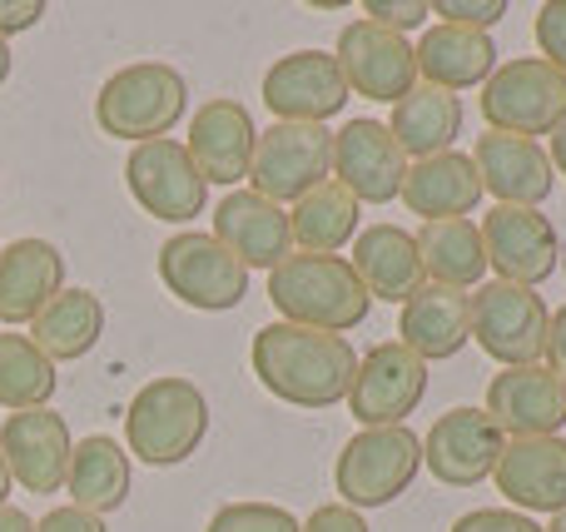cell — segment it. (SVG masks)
<instances>
[{"label": "cell", "mask_w": 566, "mask_h": 532, "mask_svg": "<svg viewBox=\"0 0 566 532\" xmlns=\"http://www.w3.org/2000/svg\"><path fill=\"white\" fill-rule=\"evenodd\" d=\"M492 478L512 513H566V438H507Z\"/></svg>", "instance_id": "cell-19"}, {"label": "cell", "mask_w": 566, "mask_h": 532, "mask_svg": "<svg viewBox=\"0 0 566 532\" xmlns=\"http://www.w3.org/2000/svg\"><path fill=\"white\" fill-rule=\"evenodd\" d=\"M333 179L358 205H388V199L402 195L408 155L388 135V125H378V119H348L333 135Z\"/></svg>", "instance_id": "cell-17"}, {"label": "cell", "mask_w": 566, "mask_h": 532, "mask_svg": "<svg viewBox=\"0 0 566 532\" xmlns=\"http://www.w3.org/2000/svg\"><path fill=\"white\" fill-rule=\"evenodd\" d=\"M209 438V398L195 378H149L125 414V444L139 463L179 468Z\"/></svg>", "instance_id": "cell-3"}, {"label": "cell", "mask_w": 566, "mask_h": 532, "mask_svg": "<svg viewBox=\"0 0 566 532\" xmlns=\"http://www.w3.org/2000/svg\"><path fill=\"white\" fill-rule=\"evenodd\" d=\"M254 378L293 408H338L348 404L353 374H358V354L343 334H323V328L298 324H264L249 348Z\"/></svg>", "instance_id": "cell-1"}, {"label": "cell", "mask_w": 566, "mask_h": 532, "mask_svg": "<svg viewBox=\"0 0 566 532\" xmlns=\"http://www.w3.org/2000/svg\"><path fill=\"white\" fill-rule=\"evenodd\" d=\"M264 105L283 125H328L353 100L333 50H293L264 70Z\"/></svg>", "instance_id": "cell-12"}, {"label": "cell", "mask_w": 566, "mask_h": 532, "mask_svg": "<svg viewBox=\"0 0 566 532\" xmlns=\"http://www.w3.org/2000/svg\"><path fill=\"white\" fill-rule=\"evenodd\" d=\"M547 368L566 384V304L552 314V324H547Z\"/></svg>", "instance_id": "cell-42"}, {"label": "cell", "mask_w": 566, "mask_h": 532, "mask_svg": "<svg viewBox=\"0 0 566 532\" xmlns=\"http://www.w3.org/2000/svg\"><path fill=\"white\" fill-rule=\"evenodd\" d=\"M214 239L239 259L244 269H274L293 254L289 209L254 189H229L214 209Z\"/></svg>", "instance_id": "cell-20"}, {"label": "cell", "mask_w": 566, "mask_h": 532, "mask_svg": "<svg viewBox=\"0 0 566 532\" xmlns=\"http://www.w3.org/2000/svg\"><path fill=\"white\" fill-rule=\"evenodd\" d=\"M303 532H368V523H363V513H353L343 503H323L303 518Z\"/></svg>", "instance_id": "cell-39"}, {"label": "cell", "mask_w": 566, "mask_h": 532, "mask_svg": "<svg viewBox=\"0 0 566 532\" xmlns=\"http://www.w3.org/2000/svg\"><path fill=\"white\" fill-rule=\"evenodd\" d=\"M269 304L283 314V324L323 328V334H348L373 314V299L348 259L298 254V249L269 274Z\"/></svg>", "instance_id": "cell-2"}, {"label": "cell", "mask_w": 566, "mask_h": 532, "mask_svg": "<svg viewBox=\"0 0 566 532\" xmlns=\"http://www.w3.org/2000/svg\"><path fill=\"white\" fill-rule=\"evenodd\" d=\"M35 532H109V528H105V518L85 513V508H55V513L40 518Z\"/></svg>", "instance_id": "cell-40"}, {"label": "cell", "mask_w": 566, "mask_h": 532, "mask_svg": "<svg viewBox=\"0 0 566 532\" xmlns=\"http://www.w3.org/2000/svg\"><path fill=\"white\" fill-rule=\"evenodd\" d=\"M0 453H6L10 483H20V493L50 498L65 488L70 473V428L55 408H30V414H10L0 428Z\"/></svg>", "instance_id": "cell-16"}, {"label": "cell", "mask_w": 566, "mask_h": 532, "mask_svg": "<svg viewBox=\"0 0 566 532\" xmlns=\"http://www.w3.org/2000/svg\"><path fill=\"white\" fill-rule=\"evenodd\" d=\"M40 15H45V6H40V0H0V40L20 35V30H30V25H40Z\"/></svg>", "instance_id": "cell-41"}, {"label": "cell", "mask_w": 566, "mask_h": 532, "mask_svg": "<svg viewBox=\"0 0 566 532\" xmlns=\"http://www.w3.org/2000/svg\"><path fill=\"white\" fill-rule=\"evenodd\" d=\"M482 249H488V264L497 269V279L522 289H537L557 274V229L547 215L537 209H517V205H492V215L482 219Z\"/></svg>", "instance_id": "cell-15"}, {"label": "cell", "mask_w": 566, "mask_h": 532, "mask_svg": "<svg viewBox=\"0 0 566 532\" xmlns=\"http://www.w3.org/2000/svg\"><path fill=\"white\" fill-rule=\"evenodd\" d=\"M65 289V254L50 239H15L0 249V324H30Z\"/></svg>", "instance_id": "cell-25"}, {"label": "cell", "mask_w": 566, "mask_h": 532, "mask_svg": "<svg viewBox=\"0 0 566 532\" xmlns=\"http://www.w3.org/2000/svg\"><path fill=\"white\" fill-rule=\"evenodd\" d=\"M418 60V80L422 85H438L448 95L458 90H478L488 85V75L497 70V45H492L488 30H462V25H428L412 45Z\"/></svg>", "instance_id": "cell-24"}, {"label": "cell", "mask_w": 566, "mask_h": 532, "mask_svg": "<svg viewBox=\"0 0 566 532\" xmlns=\"http://www.w3.org/2000/svg\"><path fill=\"white\" fill-rule=\"evenodd\" d=\"M547 159H552V169H557V175H566V119L557 129H552V149H547Z\"/></svg>", "instance_id": "cell-43"}, {"label": "cell", "mask_w": 566, "mask_h": 532, "mask_svg": "<svg viewBox=\"0 0 566 532\" xmlns=\"http://www.w3.org/2000/svg\"><path fill=\"white\" fill-rule=\"evenodd\" d=\"M388 135L398 139V149L418 165V159L432 155H448L452 139L462 135V95H448L438 85H412L408 95L392 105L388 119Z\"/></svg>", "instance_id": "cell-29"}, {"label": "cell", "mask_w": 566, "mask_h": 532, "mask_svg": "<svg viewBox=\"0 0 566 532\" xmlns=\"http://www.w3.org/2000/svg\"><path fill=\"white\" fill-rule=\"evenodd\" d=\"M60 388V368L30 344V334H0V408L30 414L50 408Z\"/></svg>", "instance_id": "cell-33"}, {"label": "cell", "mask_w": 566, "mask_h": 532, "mask_svg": "<svg viewBox=\"0 0 566 532\" xmlns=\"http://www.w3.org/2000/svg\"><path fill=\"white\" fill-rule=\"evenodd\" d=\"M472 165L482 175V189H488L497 205H517V209H537L542 199L557 185V169H552L542 139H522V135H478V149H472Z\"/></svg>", "instance_id": "cell-22"}, {"label": "cell", "mask_w": 566, "mask_h": 532, "mask_svg": "<svg viewBox=\"0 0 566 532\" xmlns=\"http://www.w3.org/2000/svg\"><path fill=\"white\" fill-rule=\"evenodd\" d=\"M333 179V129L328 125H283L274 119L259 129L254 165H249V189L274 205H298L318 185Z\"/></svg>", "instance_id": "cell-9"}, {"label": "cell", "mask_w": 566, "mask_h": 532, "mask_svg": "<svg viewBox=\"0 0 566 532\" xmlns=\"http://www.w3.org/2000/svg\"><path fill=\"white\" fill-rule=\"evenodd\" d=\"M482 414L497 424L502 438H557L566 424V384L547 364L502 368L488 384Z\"/></svg>", "instance_id": "cell-18"}, {"label": "cell", "mask_w": 566, "mask_h": 532, "mask_svg": "<svg viewBox=\"0 0 566 532\" xmlns=\"http://www.w3.org/2000/svg\"><path fill=\"white\" fill-rule=\"evenodd\" d=\"M422 398H428V364L392 338V344H373L358 358L348 414L363 428H398L408 414H418Z\"/></svg>", "instance_id": "cell-11"}, {"label": "cell", "mask_w": 566, "mask_h": 532, "mask_svg": "<svg viewBox=\"0 0 566 532\" xmlns=\"http://www.w3.org/2000/svg\"><path fill=\"white\" fill-rule=\"evenodd\" d=\"M358 215H363L358 199L338 179H328V185H318L289 209L293 249L298 254H338L348 239H358Z\"/></svg>", "instance_id": "cell-32"}, {"label": "cell", "mask_w": 566, "mask_h": 532, "mask_svg": "<svg viewBox=\"0 0 566 532\" xmlns=\"http://www.w3.org/2000/svg\"><path fill=\"white\" fill-rule=\"evenodd\" d=\"M159 284L199 314H224L249 299V269L214 234L185 229L159 244Z\"/></svg>", "instance_id": "cell-8"}, {"label": "cell", "mask_w": 566, "mask_h": 532, "mask_svg": "<svg viewBox=\"0 0 566 532\" xmlns=\"http://www.w3.org/2000/svg\"><path fill=\"white\" fill-rule=\"evenodd\" d=\"M105 334V304L90 289H60L35 319H30V344L50 358V364H75Z\"/></svg>", "instance_id": "cell-30"}, {"label": "cell", "mask_w": 566, "mask_h": 532, "mask_svg": "<svg viewBox=\"0 0 566 532\" xmlns=\"http://www.w3.org/2000/svg\"><path fill=\"white\" fill-rule=\"evenodd\" d=\"M532 35H537V50L552 70L566 75V0H547L537 6V20H532Z\"/></svg>", "instance_id": "cell-35"}, {"label": "cell", "mask_w": 566, "mask_h": 532, "mask_svg": "<svg viewBox=\"0 0 566 532\" xmlns=\"http://www.w3.org/2000/svg\"><path fill=\"white\" fill-rule=\"evenodd\" d=\"M547 304L537 289L488 279L478 294H468V328L482 344V354L497 358L502 368H527L547 358Z\"/></svg>", "instance_id": "cell-6"}, {"label": "cell", "mask_w": 566, "mask_h": 532, "mask_svg": "<svg viewBox=\"0 0 566 532\" xmlns=\"http://www.w3.org/2000/svg\"><path fill=\"white\" fill-rule=\"evenodd\" d=\"M205 532H303V523L279 503H224Z\"/></svg>", "instance_id": "cell-34"}, {"label": "cell", "mask_w": 566, "mask_h": 532, "mask_svg": "<svg viewBox=\"0 0 566 532\" xmlns=\"http://www.w3.org/2000/svg\"><path fill=\"white\" fill-rule=\"evenodd\" d=\"M448 532H547V528L527 513H512V508H472Z\"/></svg>", "instance_id": "cell-38"}, {"label": "cell", "mask_w": 566, "mask_h": 532, "mask_svg": "<svg viewBox=\"0 0 566 532\" xmlns=\"http://www.w3.org/2000/svg\"><path fill=\"white\" fill-rule=\"evenodd\" d=\"M125 189L145 215L165 219V225H189L209 205L205 175L195 169V159H189V149L179 139H149V145L129 149Z\"/></svg>", "instance_id": "cell-10"}, {"label": "cell", "mask_w": 566, "mask_h": 532, "mask_svg": "<svg viewBox=\"0 0 566 532\" xmlns=\"http://www.w3.org/2000/svg\"><path fill=\"white\" fill-rule=\"evenodd\" d=\"M0 532H35V523H30L25 513H20V508H0Z\"/></svg>", "instance_id": "cell-44"}, {"label": "cell", "mask_w": 566, "mask_h": 532, "mask_svg": "<svg viewBox=\"0 0 566 532\" xmlns=\"http://www.w3.org/2000/svg\"><path fill=\"white\" fill-rule=\"evenodd\" d=\"M428 15H432L428 0H363V20L392 30V35H408V30H418Z\"/></svg>", "instance_id": "cell-36"}, {"label": "cell", "mask_w": 566, "mask_h": 532, "mask_svg": "<svg viewBox=\"0 0 566 532\" xmlns=\"http://www.w3.org/2000/svg\"><path fill=\"white\" fill-rule=\"evenodd\" d=\"M482 119L497 135L542 139L566 119V75L542 55L502 60L482 85Z\"/></svg>", "instance_id": "cell-7"}, {"label": "cell", "mask_w": 566, "mask_h": 532, "mask_svg": "<svg viewBox=\"0 0 566 532\" xmlns=\"http://www.w3.org/2000/svg\"><path fill=\"white\" fill-rule=\"evenodd\" d=\"M432 15H442V25H462V30H492L507 15V0H438Z\"/></svg>", "instance_id": "cell-37"}, {"label": "cell", "mask_w": 566, "mask_h": 532, "mask_svg": "<svg viewBox=\"0 0 566 532\" xmlns=\"http://www.w3.org/2000/svg\"><path fill=\"white\" fill-rule=\"evenodd\" d=\"M353 274L358 284L368 289V299L378 304H408L428 274H422V259H418V239L408 234L402 225H373L353 239Z\"/></svg>", "instance_id": "cell-23"}, {"label": "cell", "mask_w": 566, "mask_h": 532, "mask_svg": "<svg viewBox=\"0 0 566 532\" xmlns=\"http://www.w3.org/2000/svg\"><path fill=\"white\" fill-rule=\"evenodd\" d=\"M398 344L412 348L422 364H438V358H458L472 344L468 328V294L462 289H442V284H422L418 294L402 304L398 319Z\"/></svg>", "instance_id": "cell-27"}, {"label": "cell", "mask_w": 566, "mask_h": 532, "mask_svg": "<svg viewBox=\"0 0 566 532\" xmlns=\"http://www.w3.org/2000/svg\"><path fill=\"white\" fill-rule=\"evenodd\" d=\"M333 60H338L353 95L378 100V105H398L418 85V60H412L408 35H392V30L373 25V20H348L338 30Z\"/></svg>", "instance_id": "cell-13"}, {"label": "cell", "mask_w": 566, "mask_h": 532, "mask_svg": "<svg viewBox=\"0 0 566 532\" xmlns=\"http://www.w3.org/2000/svg\"><path fill=\"white\" fill-rule=\"evenodd\" d=\"M254 145H259V129L254 115H249L239 100H209L195 119H189V159L195 169L205 175V185H239L249 179V165H254Z\"/></svg>", "instance_id": "cell-21"}, {"label": "cell", "mask_w": 566, "mask_h": 532, "mask_svg": "<svg viewBox=\"0 0 566 532\" xmlns=\"http://www.w3.org/2000/svg\"><path fill=\"white\" fill-rule=\"evenodd\" d=\"M6 493H10V468H6V453H0V508H6Z\"/></svg>", "instance_id": "cell-45"}, {"label": "cell", "mask_w": 566, "mask_h": 532, "mask_svg": "<svg viewBox=\"0 0 566 532\" xmlns=\"http://www.w3.org/2000/svg\"><path fill=\"white\" fill-rule=\"evenodd\" d=\"M482 175L472 165V155L462 149H448V155H432V159H418L408 165V179H402V205L412 215H422V225L432 219H468L472 209L482 205Z\"/></svg>", "instance_id": "cell-26"}, {"label": "cell", "mask_w": 566, "mask_h": 532, "mask_svg": "<svg viewBox=\"0 0 566 532\" xmlns=\"http://www.w3.org/2000/svg\"><path fill=\"white\" fill-rule=\"evenodd\" d=\"M129 483H135V463H129V453L115 438H105V434L80 438L75 453H70V473H65L70 508H85L95 518L119 513L129 503Z\"/></svg>", "instance_id": "cell-28"}, {"label": "cell", "mask_w": 566, "mask_h": 532, "mask_svg": "<svg viewBox=\"0 0 566 532\" xmlns=\"http://www.w3.org/2000/svg\"><path fill=\"white\" fill-rule=\"evenodd\" d=\"M189 109V85L175 65L165 60H139L125 65L99 85L95 95V125L99 135L129 139V145H149V139H169L179 115Z\"/></svg>", "instance_id": "cell-4"}, {"label": "cell", "mask_w": 566, "mask_h": 532, "mask_svg": "<svg viewBox=\"0 0 566 532\" xmlns=\"http://www.w3.org/2000/svg\"><path fill=\"white\" fill-rule=\"evenodd\" d=\"M507 438L497 434L482 408H452V414L432 418L428 438H422V468L438 478L442 488H478L492 478Z\"/></svg>", "instance_id": "cell-14"}, {"label": "cell", "mask_w": 566, "mask_h": 532, "mask_svg": "<svg viewBox=\"0 0 566 532\" xmlns=\"http://www.w3.org/2000/svg\"><path fill=\"white\" fill-rule=\"evenodd\" d=\"M418 259L428 284L442 289H472L488 274V249H482V229L472 219H432L418 234Z\"/></svg>", "instance_id": "cell-31"}, {"label": "cell", "mask_w": 566, "mask_h": 532, "mask_svg": "<svg viewBox=\"0 0 566 532\" xmlns=\"http://www.w3.org/2000/svg\"><path fill=\"white\" fill-rule=\"evenodd\" d=\"M547 532H566V513H557V518H552V528Z\"/></svg>", "instance_id": "cell-47"}, {"label": "cell", "mask_w": 566, "mask_h": 532, "mask_svg": "<svg viewBox=\"0 0 566 532\" xmlns=\"http://www.w3.org/2000/svg\"><path fill=\"white\" fill-rule=\"evenodd\" d=\"M422 468V444L412 428H358L343 444L338 463H333V488L338 503L363 513V508H388L412 488Z\"/></svg>", "instance_id": "cell-5"}, {"label": "cell", "mask_w": 566, "mask_h": 532, "mask_svg": "<svg viewBox=\"0 0 566 532\" xmlns=\"http://www.w3.org/2000/svg\"><path fill=\"white\" fill-rule=\"evenodd\" d=\"M6 80H10V45L0 40V85H6Z\"/></svg>", "instance_id": "cell-46"}]
</instances>
